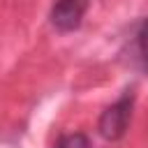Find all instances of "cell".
Here are the masks:
<instances>
[{
	"label": "cell",
	"instance_id": "obj_3",
	"mask_svg": "<svg viewBox=\"0 0 148 148\" xmlns=\"http://www.w3.org/2000/svg\"><path fill=\"white\" fill-rule=\"evenodd\" d=\"M134 58L143 72H148V16L136 23L134 30Z\"/></svg>",
	"mask_w": 148,
	"mask_h": 148
},
{
	"label": "cell",
	"instance_id": "obj_4",
	"mask_svg": "<svg viewBox=\"0 0 148 148\" xmlns=\"http://www.w3.org/2000/svg\"><path fill=\"white\" fill-rule=\"evenodd\" d=\"M56 148H90V139L83 132H69L58 139Z\"/></svg>",
	"mask_w": 148,
	"mask_h": 148
},
{
	"label": "cell",
	"instance_id": "obj_2",
	"mask_svg": "<svg viewBox=\"0 0 148 148\" xmlns=\"http://www.w3.org/2000/svg\"><path fill=\"white\" fill-rule=\"evenodd\" d=\"M88 7H90V0H56L49 14L51 25L58 32H74L81 28Z\"/></svg>",
	"mask_w": 148,
	"mask_h": 148
},
{
	"label": "cell",
	"instance_id": "obj_1",
	"mask_svg": "<svg viewBox=\"0 0 148 148\" xmlns=\"http://www.w3.org/2000/svg\"><path fill=\"white\" fill-rule=\"evenodd\" d=\"M132 111H134V88H125L123 95L102 111V116L97 120L99 136L104 141H120L127 134Z\"/></svg>",
	"mask_w": 148,
	"mask_h": 148
}]
</instances>
